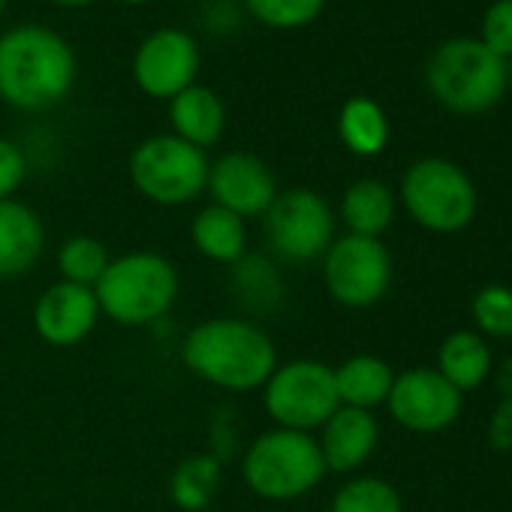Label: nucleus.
Masks as SVG:
<instances>
[{
    "instance_id": "f257e3e1",
    "label": "nucleus",
    "mask_w": 512,
    "mask_h": 512,
    "mask_svg": "<svg viewBox=\"0 0 512 512\" xmlns=\"http://www.w3.org/2000/svg\"><path fill=\"white\" fill-rule=\"evenodd\" d=\"M181 362L214 389L256 392L278 368V347L260 323L247 317H211L187 332Z\"/></svg>"
},
{
    "instance_id": "f03ea898",
    "label": "nucleus",
    "mask_w": 512,
    "mask_h": 512,
    "mask_svg": "<svg viewBox=\"0 0 512 512\" xmlns=\"http://www.w3.org/2000/svg\"><path fill=\"white\" fill-rule=\"evenodd\" d=\"M73 46L52 28L19 25L0 37V100L19 112H49L76 88Z\"/></svg>"
},
{
    "instance_id": "7ed1b4c3",
    "label": "nucleus",
    "mask_w": 512,
    "mask_h": 512,
    "mask_svg": "<svg viewBox=\"0 0 512 512\" xmlns=\"http://www.w3.org/2000/svg\"><path fill=\"white\" fill-rule=\"evenodd\" d=\"M178 269L154 250H130L115 256L94 287L100 314L118 326L142 329L166 320L178 302Z\"/></svg>"
},
{
    "instance_id": "20e7f679",
    "label": "nucleus",
    "mask_w": 512,
    "mask_h": 512,
    "mask_svg": "<svg viewBox=\"0 0 512 512\" xmlns=\"http://www.w3.org/2000/svg\"><path fill=\"white\" fill-rule=\"evenodd\" d=\"M317 437L290 428H269L253 437L241 458L244 485L263 500H299L326 479Z\"/></svg>"
},
{
    "instance_id": "39448f33",
    "label": "nucleus",
    "mask_w": 512,
    "mask_h": 512,
    "mask_svg": "<svg viewBox=\"0 0 512 512\" xmlns=\"http://www.w3.org/2000/svg\"><path fill=\"white\" fill-rule=\"evenodd\" d=\"M428 91L440 106L455 115H479L497 106L506 91V61L497 58L482 40H449L425 67Z\"/></svg>"
},
{
    "instance_id": "423d86ee",
    "label": "nucleus",
    "mask_w": 512,
    "mask_h": 512,
    "mask_svg": "<svg viewBox=\"0 0 512 512\" xmlns=\"http://www.w3.org/2000/svg\"><path fill=\"white\" fill-rule=\"evenodd\" d=\"M401 205L410 220L434 235H455L476 220L473 178L446 157H422L401 178Z\"/></svg>"
},
{
    "instance_id": "0eeeda50",
    "label": "nucleus",
    "mask_w": 512,
    "mask_h": 512,
    "mask_svg": "<svg viewBox=\"0 0 512 512\" xmlns=\"http://www.w3.org/2000/svg\"><path fill=\"white\" fill-rule=\"evenodd\" d=\"M208 169V154L172 133L148 136L133 148L127 163L136 193L163 208L193 202L208 184Z\"/></svg>"
},
{
    "instance_id": "6e6552de",
    "label": "nucleus",
    "mask_w": 512,
    "mask_h": 512,
    "mask_svg": "<svg viewBox=\"0 0 512 512\" xmlns=\"http://www.w3.org/2000/svg\"><path fill=\"white\" fill-rule=\"evenodd\" d=\"M263 407L275 428L314 434L341 407L332 365L320 359L278 362L263 386Z\"/></svg>"
},
{
    "instance_id": "1a4fd4ad",
    "label": "nucleus",
    "mask_w": 512,
    "mask_h": 512,
    "mask_svg": "<svg viewBox=\"0 0 512 512\" xmlns=\"http://www.w3.org/2000/svg\"><path fill=\"white\" fill-rule=\"evenodd\" d=\"M263 229L269 247L287 263H314L338 238V217L329 199L311 187L281 190L272 208L263 214Z\"/></svg>"
},
{
    "instance_id": "9d476101",
    "label": "nucleus",
    "mask_w": 512,
    "mask_h": 512,
    "mask_svg": "<svg viewBox=\"0 0 512 512\" xmlns=\"http://www.w3.org/2000/svg\"><path fill=\"white\" fill-rule=\"evenodd\" d=\"M392 253L383 238L365 235H341L323 253V284L326 293L353 311L374 308L386 299L392 287Z\"/></svg>"
},
{
    "instance_id": "9b49d317",
    "label": "nucleus",
    "mask_w": 512,
    "mask_h": 512,
    "mask_svg": "<svg viewBox=\"0 0 512 512\" xmlns=\"http://www.w3.org/2000/svg\"><path fill=\"white\" fill-rule=\"evenodd\" d=\"M464 395L437 368H407L395 374L386 398L389 416L410 434H440L461 416Z\"/></svg>"
},
{
    "instance_id": "f8f14e48",
    "label": "nucleus",
    "mask_w": 512,
    "mask_h": 512,
    "mask_svg": "<svg viewBox=\"0 0 512 512\" xmlns=\"http://www.w3.org/2000/svg\"><path fill=\"white\" fill-rule=\"evenodd\" d=\"M199 43L181 28L151 31L133 55V79L142 94L154 100H172L199 76Z\"/></svg>"
},
{
    "instance_id": "ddd939ff",
    "label": "nucleus",
    "mask_w": 512,
    "mask_h": 512,
    "mask_svg": "<svg viewBox=\"0 0 512 512\" xmlns=\"http://www.w3.org/2000/svg\"><path fill=\"white\" fill-rule=\"evenodd\" d=\"M205 190L211 193L214 205L238 214L241 220L263 217L281 193L269 163L250 151L220 154L208 169Z\"/></svg>"
},
{
    "instance_id": "4468645a",
    "label": "nucleus",
    "mask_w": 512,
    "mask_h": 512,
    "mask_svg": "<svg viewBox=\"0 0 512 512\" xmlns=\"http://www.w3.org/2000/svg\"><path fill=\"white\" fill-rule=\"evenodd\" d=\"M100 317L103 314L91 287L58 281L49 284L34 305V332L43 344L70 350L97 329Z\"/></svg>"
},
{
    "instance_id": "2eb2a0df",
    "label": "nucleus",
    "mask_w": 512,
    "mask_h": 512,
    "mask_svg": "<svg viewBox=\"0 0 512 512\" xmlns=\"http://www.w3.org/2000/svg\"><path fill=\"white\" fill-rule=\"evenodd\" d=\"M329 473H356L380 446V422L371 410L338 407L317 437Z\"/></svg>"
},
{
    "instance_id": "dca6fc26",
    "label": "nucleus",
    "mask_w": 512,
    "mask_h": 512,
    "mask_svg": "<svg viewBox=\"0 0 512 512\" xmlns=\"http://www.w3.org/2000/svg\"><path fill=\"white\" fill-rule=\"evenodd\" d=\"M46 250V226L40 214L19 202H0V278H22L28 275Z\"/></svg>"
},
{
    "instance_id": "f3484780",
    "label": "nucleus",
    "mask_w": 512,
    "mask_h": 512,
    "mask_svg": "<svg viewBox=\"0 0 512 512\" xmlns=\"http://www.w3.org/2000/svg\"><path fill=\"white\" fill-rule=\"evenodd\" d=\"M169 124L172 136L208 151L220 142L226 130V106L211 88L190 85L187 91L169 100Z\"/></svg>"
},
{
    "instance_id": "a211bd4d",
    "label": "nucleus",
    "mask_w": 512,
    "mask_h": 512,
    "mask_svg": "<svg viewBox=\"0 0 512 512\" xmlns=\"http://www.w3.org/2000/svg\"><path fill=\"white\" fill-rule=\"evenodd\" d=\"M338 214L350 235L383 238V232L395 223L398 196L380 178H359L344 190Z\"/></svg>"
},
{
    "instance_id": "6ab92c4d",
    "label": "nucleus",
    "mask_w": 512,
    "mask_h": 512,
    "mask_svg": "<svg viewBox=\"0 0 512 512\" xmlns=\"http://www.w3.org/2000/svg\"><path fill=\"white\" fill-rule=\"evenodd\" d=\"M434 368L464 395V392H476L491 377L494 353L482 335H476L473 329H458L440 341Z\"/></svg>"
},
{
    "instance_id": "aec40b11",
    "label": "nucleus",
    "mask_w": 512,
    "mask_h": 512,
    "mask_svg": "<svg viewBox=\"0 0 512 512\" xmlns=\"http://www.w3.org/2000/svg\"><path fill=\"white\" fill-rule=\"evenodd\" d=\"M190 241L208 263L235 266L241 256H247V220L211 202L196 211L190 223Z\"/></svg>"
},
{
    "instance_id": "412c9836",
    "label": "nucleus",
    "mask_w": 512,
    "mask_h": 512,
    "mask_svg": "<svg viewBox=\"0 0 512 512\" xmlns=\"http://www.w3.org/2000/svg\"><path fill=\"white\" fill-rule=\"evenodd\" d=\"M332 371H335V389H338L341 407H359L371 413L380 404H386L392 383H395L392 365L374 353H356Z\"/></svg>"
},
{
    "instance_id": "4be33fe9",
    "label": "nucleus",
    "mask_w": 512,
    "mask_h": 512,
    "mask_svg": "<svg viewBox=\"0 0 512 512\" xmlns=\"http://www.w3.org/2000/svg\"><path fill=\"white\" fill-rule=\"evenodd\" d=\"M220 479H223V467L217 455L211 452L187 455L175 464L169 476V497L184 512H205L220 491Z\"/></svg>"
},
{
    "instance_id": "5701e85b",
    "label": "nucleus",
    "mask_w": 512,
    "mask_h": 512,
    "mask_svg": "<svg viewBox=\"0 0 512 512\" xmlns=\"http://www.w3.org/2000/svg\"><path fill=\"white\" fill-rule=\"evenodd\" d=\"M338 136L356 157H377L389 142V118L371 97H353L341 106Z\"/></svg>"
},
{
    "instance_id": "b1692460",
    "label": "nucleus",
    "mask_w": 512,
    "mask_h": 512,
    "mask_svg": "<svg viewBox=\"0 0 512 512\" xmlns=\"http://www.w3.org/2000/svg\"><path fill=\"white\" fill-rule=\"evenodd\" d=\"M112 256L106 250V244L94 235H70L61 247H58V272L61 281L79 284V287H97V281L103 278V272L109 269Z\"/></svg>"
},
{
    "instance_id": "393cba45",
    "label": "nucleus",
    "mask_w": 512,
    "mask_h": 512,
    "mask_svg": "<svg viewBox=\"0 0 512 512\" xmlns=\"http://www.w3.org/2000/svg\"><path fill=\"white\" fill-rule=\"evenodd\" d=\"M329 512H404V500L383 476H353L335 491Z\"/></svg>"
},
{
    "instance_id": "a878e982",
    "label": "nucleus",
    "mask_w": 512,
    "mask_h": 512,
    "mask_svg": "<svg viewBox=\"0 0 512 512\" xmlns=\"http://www.w3.org/2000/svg\"><path fill=\"white\" fill-rule=\"evenodd\" d=\"M473 332L485 341H512V287L485 284L470 299Z\"/></svg>"
},
{
    "instance_id": "bb28decb",
    "label": "nucleus",
    "mask_w": 512,
    "mask_h": 512,
    "mask_svg": "<svg viewBox=\"0 0 512 512\" xmlns=\"http://www.w3.org/2000/svg\"><path fill=\"white\" fill-rule=\"evenodd\" d=\"M326 0H244L247 16H253L260 25H269L275 31H296L323 13Z\"/></svg>"
},
{
    "instance_id": "cd10ccee",
    "label": "nucleus",
    "mask_w": 512,
    "mask_h": 512,
    "mask_svg": "<svg viewBox=\"0 0 512 512\" xmlns=\"http://www.w3.org/2000/svg\"><path fill=\"white\" fill-rule=\"evenodd\" d=\"M235 272V293L247 302V305H272V299L281 293V278L275 272L272 263L260 260V256H241V260L232 266Z\"/></svg>"
},
{
    "instance_id": "c85d7f7f",
    "label": "nucleus",
    "mask_w": 512,
    "mask_h": 512,
    "mask_svg": "<svg viewBox=\"0 0 512 512\" xmlns=\"http://www.w3.org/2000/svg\"><path fill=\"white\" fill-rule=\"evenodd\" d=\"M482 43L497 58H512V0H497L488 7L482 22Z\"/></svg>"
},
{
    "instance_id": "c756f323",
    "label": "nucleus",
    "mask_w": 512,
    "mask_h": 512,
    "mask_svg": "<svg viewBox=\"0 0 512 512\" xmlns=\"http://www.w3.org/2000/svg\"><path fill=\"white\" fill-rule=\"evenodd\" d=\"M28 178V157L25 151L13 142L0 136V202L13 199L16 190L25 184Z\"/></svg>"
},
{
    "instance_id": "7c9ffc66",
    "label": "nucleus",
    "mask_w": 512,
    "mask_h": 512,
    "mask_svg": "<svg viewBox=\"0 0 512 512\" xmlns=\"http://www.w3.org/2000/svg\"><path fill=\"white\" fill-rule=\"evenodd\" d=\"M485 440L494 452H509L512 449V395H503L485 425Z\"/></svg>"
},
{
    "instance_id": "2f4dec72",
    "label": "nucleus",
    "mask_w": 512,
    "mask_h": 512,
    "mask_svg": "<svg viewBox=\"0 0 512 512\" xmlns=\"http://www.w3.org/2000/svg\"><path fill=\"white\" fill-rule=\"evenodd\" d=\"M58 7H67V10H79V7H91L94 0H52Z\"/></svg>"
},
{
    "instance_id": "473e14b6",
    "label": "nucleus",
    "mask_w": 512,
    "mask_h": 512,
    "mask_svg": "<svg viewBox=\"0 0 512 512\" xmlns=\"http://www.w3.org/2000/svg\"><path fill=\"white\" fill-rule=\"evenodd\" d=\"M118 4H124V7H142V4H148V0H118Z\"/></svg>"
},
{
    "instance_id": "72a5a7b5",
    "label": "nucleus",
    "mask_w": 512,
    "mask_h": 512,
    "mask_svg": "<svg viewBox=\"0 0 512 512\" xmlns=\"http://www.w3.org/2000/svg\"><path fill=\"white\" fill-rule=\"evenodd\" d=\"M4 10H7V0H0V16H4Z\"/></svg>"
},
{
    "instance_id": "f704fd0d",
    "label": "nucleus",
    "mask_w": 512,
    "mask_h": 512,
    "mask_svg": "<svg viewBox=\"0 0 512 512\" xmlns=\"http://www.w3.org/2000/svg\"><path fill=\"white\" fill-rule=\"evenodd\" d=\"M506 79H512V64L506 67Z\"/></svg>"
}]
</instances>
